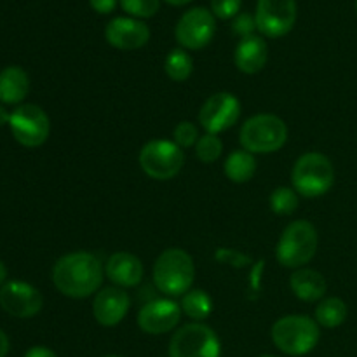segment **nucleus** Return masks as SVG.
<instances>
[{
	"instance_id": "obj_19",
	"label": "nucleus",
	"mask_w": 357,
	"mask_h": 357,
	"mask_svg": "<svg viewBox=\"0 0 357 357\" xmlns=\"http://www.w3.org/2000/svg\"><path fill=\"white\" fill-rule=\"evenodd\" d=\"M291 291L302 302H317L326 295V279L312 268H296L289 279Z\"/></svg>"
},
{
	"instance_id": "obj_34",
	"label": "nucleus",
	"mask_w": 357,
	"mask_h": 357,
	"mask_svg": "<svg viewBox=\"0 0 357 357\" xmlns=\"http://www.w3.org/2000/svg\"><path fill=\"white\" fill-rule=\"evenodd\" d=\"M9 121H10V114H7L6 108L0 105V128H2V126H6V124H9Z\"/></svg>"
},
{
	"instance_id": "obj_10",
	"label": "nucleus",
	"mask_w": 357,
	"mask_h": 357,
	"mask_svg": "<svg viewBox=\"0 0 357 357\" xmlns=\"http://www.w3.org/2000/svg\"><path fill=\"white\" fill-rule=\"evenodd\" d=\"M216 33V20L211 10L194 7L187 10L174 28V37L183 49L199 51L213 40Z\"/></svg>"
},
{
	"instance_id": "obj_15",
	"label": "nucleus",
	"mask_w": 357,
	"mask_h": 357,
	"mask_svg": "<svg viewBox=\"0 0 357 357\" xmlns=\"http://www.w3.org/2000/svg\"><path fill=\"white\" fill-rule=\"evenodd\" d=\"M105 38L121 51H135L150 40V28L136 17H114L105 26Z\"/></svg>"
},
{
	"instance_id": "obj_14",
	"label": "nucleus",
	"mask_w": 357,
	"mask_h": 357,
	"mask_svg": "<svg viewBox=\"0 0 357 357\" xmlns=\"http://www.w3.org/2000/svg\"><path fill=\"white\" fill-rule=\"evenodd\" d=\"M181 307L174 300L159 298L145 303L138 312V326L149 335H164L180 324Z\"/></svg>"
},
{
	"instance_id": "obj_16",
	"label": "nucleus",
	"mask_w": 357,
	"mask_h": 357,
	"mask_svg": "<svg viewBox=\"0 0 357 357\" xmlns=\"http://www.w3.org/2000/svg\"><path fill=\"white\" fill-rule=\"evenodd\" d=\"M131 298L117 286H108L96 293L93 302V316L101 326H117L129 312Z\"/></svg>"
},
{
	"instance_id": "obj_25",
	"label": "nucleus",
	"mask_w": 357,
	"mask_h": 357,
	"mask_svg": "<svg viewBox=\"0 0 357 357\" xmlns=\"http://www.w3.org/2000/svg\"><path fill=\"white\" fill-rule=\"evenodd\" d=\"M296 208H298V195H296L295 188L279 187L271 194V209L275 215H293Z\"/></svg>"
},
{
	"instance_id": "obj_11",
	"label": "nucleus",
	"mask_w": 357,
	"mask_h": 357,
	"mask_svg": "<svg viewBox=\"0 0 357 357\" xmlns=\"http://www.w3.org/2000/svg\"><path fill=\"white\" fill-rule=\"evenodd\" d=\"M255 20L265 37H284L295 26L296 0H258Z\"/></svg>"
},
{
	"instance_id": "obj_24",
	"label": "nucleus",
	"mask_w": 357,
	"mask_h": 357,
	"mask_svg": "<svg viewBox=\"0 0 357 357\" xmlns=\"http://www.w3.org/2000/svg\"><path fill=\"white\" fill-rule=\"evenodd\" d=\"M164 70L171 80L185 82V80L190 79L192 72H194V61L185 49L178 47L167 54L166 61H164Z\"/></svg>"
},
{
	"instance_id": "obj_33",
	"label": "nucleus",
	"mask_w": 357,
	"mask_h": 357,
	"mask_svg": "<svg viewBox=\"0 0 357 357\" xmlns=\"http://www.w3.org/2000/svg\"><path fill=\"white\" fill-rule=\"evenodd\" d=\"M7 352H9V338L0 330V357H6Z\"/></svg>"
},
{
	"instance_id": "obj_17",
	"label": "nucleus",
	"mask_w": 357,
	"mask_h": 357,
	"mask_svg": "<svg viewBox=\"0 0 357 357\" xmlns=\"http://www.w3.org/2000/svg\"><path fill=\"white\" fill-rule=\"evenodd\" d=\"M143 264L138 257L126 251H117L112 255L105 265V275L114 282L117 288H135L142 282Z\"/></svg>"
},
{
	"instance_id": "obj_6",
	"label": "nucleus",
	"mask_w": 357,
	"mask_h": 357,
	"mask_svg": "<svg viewBox=\"0 0 357 357\" xmlns=\"http://www.w3.org/2000/svg\"><path fill=\"white\" fill-rule=\"evenodd\" d=\"M288 139V126L274 114H258L248 119L239 132V142L250 153H272Z\"/></svg>"
},
{
	"instance_id": "obj_18",
	"label": "nucleus",
	"mask_w": 357,
	"mask_h": 357,
	"mask_svg": "<svg viewBox=\"0 0 357 357\" xmlns=\"http://www.w3.org/2000/svg\"><path fill=\"white\" fill-rule=\"evenodd\" d=\"M267 54L268 49L264 38L258 35H250V37L241 38V42L237 44L234 61L241 72L253 75V73L264 70L265 63H267Z\"/></svg>"
},
{
	"instance_id": "obj_27",
	"label": "nucleus",
	"mask_w": 357,
	"mask_h": 357,
	"mask_svg": "<svg viewBox=\"0 0 357 357\" xmlns=\"http://www.w3.org/2000/svg\"><path fill=\"white\" fill-rule=\"evenodd\" d=\"M121 7L136 20L155 16L160 7V0H121Z\"/></svg>"
},
{
	"instance_id": "obj_8",
	"label": "nucleus",
	"mask_w": 357,
	"mask_h": 357,
	"mask_svg": "<svg viewBox=\"0 0 357 357\" xmlns=\"http://www.w3.org/2000/svg\"><path fill=\"white\" fill-rule=\"evenodd\" d=\"M222 345L215 330L206 324L181 326L169 342V357H220Z\"/></svg>"
},
{
	"instance_id": "obj_2",
	"label": "nucleus",
	"mask_w": 357,
	"mask_h": 357,
	"mask_svg": "<svg viewBox=\"0 0 357 357\" xmlns=\"http://www.w3.org/2000/svg\"><path fill=\"white\" fill-rule=\"evenodd\" d=\"M194 279V260L180 248L162 251L153 265V284L166 296H183L192 289Z\"/></svg>"
},
{
	"instance_id": "obj_38",
	"label": "nucleus",
	"mask_w": 357,
	"mask_h": 357,
	"mask_svg": "<svg viewBox=\"0 0 357 357\" xmlns=\"http://www.w3.org/2000/svg\"><path fill=\"white\" fill-rule=\"evenodd\" d=\"M261 357H274V356H261Z\"/></svg>"
},
{
	"instance_id": "obj_13",
	"label": "nucleus",
	"mask_w": 357,
	"mask_h": 357,
	"mask_svg": "<svg viewBox=\"0 0 357 357\" xmlns=\"http://www.w3.org/2000/svg\"><path fill=\"white\" fill-rule=\"evenodd\" d=\"M0 305L7 314L20 319L37 316L44 300L40 291L23 281H9L0 288Z\"/></svg>"
},
{
	"instance_id": "obj_9",
	"label": "nucleus",
	"mask_w": 357,
	"mask_h": 357,
	"mask_svg": "<svg viewBox=\"0 0 357 357\" xmlns=\"http://www.w3.org/2000/svg\"><path fill=\"white\" fill-rule=\"evenodd\" d=\"M10 132L14 139L28 149H35L47 142L51 135V121L47 114L37 105H20L10 114Z\"/></svg>"
},
{
	"instance_id": "obj_36",
	"label": "nucleus",
	"mask_w": 357,
	"mask_h": 357,
	"mask_svg": "<svg viewBox=\"0 0 357 357\" xmlns=\"http://www.w3.org/2000/svg\"><path fill=\"white\" fill-rule=\"evenodd\" d=\"M166 2L171 3V6H187L192 0H166Z\"/></svg>"
},
{
	"instance_id": "obj_31",
	"label": "nucleus",
	"mask_w": 357,
	"mask_h": 357,
	"mask_svg": "<svg viewBox=\"0 0 357 357\" xmlns=\"http://www.w3.org/2000/svg\"><path fill=\"white\" fill-rule=\"evenodd\" d=\"M93 10L100 14H110L117 7V0H89Z\"/></svg>"
},
{
	"instance_id": "obj_5",
	"label": "nucleus",
	"mask_w": 357,
	"mask_h": 357,
	"mask_svg": "<svg viewBox=\"0 0 357 357\" xmlns=\"http://www.w3.org/2000/svg\"><path fill=\"white\" fill-rule=\"evenodd\" d=\"M319 324L307 316H284L272 326V342L288 356H305L314 351L319 342Z\"/></svg>"
},
{
	"instance_id": "obj_39",
	"label": "nucleus",
	"mask_w": 357,
	"mask_h": 357,
	"mask_svg": "<svg viewBox=\"0 0 357 357\" xmlns=\"http://www.w3.org/2000/svg\"><path fill=\"white\" fill-rule=\"evenodd\" d=\"M356 10H357V0H356Z\"/></svg>"
},
{
	"instance_id": "obj_30",
	"label": "nucleus",
	"mask_w": 357,
	"mask_h": 357,
	"mask_svg": "<svg viewBox=\"0 0 357 357\" xmlns=\"http://www.w3.org/2000/svg\"><path fill=\"white\" fill-rule=\"evenodd\" d=\"M255 30H258L255 16H251V14H248V13H243V14H237V16L234 17L232 31L236 35H239L241 38L255 35Z\"/></svg>"
},
{
	"instance_id": "obj_35",
	"label": "nucleus",
	"mask_w": 357,
	"mask_h": 357,
	"mask_svg": "<svg viewBox=\"0 0 357 357\" xmlns=\"http://www.w3.org/2000/svg\"><path fill=\"white\" fill-rule=\"evenodd\" d=\"M6 279H7V268H6V265H3V261L0 260V284H3V282H6Z\"/></svg>"
},
{
	"instance_id": "obj_26",
	"label": "nucleus",
	"mask_w": 357,
	"mask_h": 357,
	"mask_svg": "<svg viewBox=\"0 0 357 357\" xmlns=\"http://www.w3.org/2000/svg\"><path fill=\"white\" fill-rule=\"evenodd\" d=\"M223 152V143L218 138V135H209L206 132L204 136L199 138V142L195 143V155L201 162L204 164H213L220 159Z\"/></svg>"
},
{
	"instance_id": "obj_28",
	"label": "nucleus",
	"mask_w": 357,
	"mask_h": 357,
	"mask_svg": "<svg viewBox=\"0 0 357 357\" xmlns=\"http://www.w3.org/2000/svg\"><path fill=\"white\" fill-rule=\"evenodd\" d=\"M173 138H174V143H176L180 149H188V146H194L195 143L199 142L201 136H199L197 128H195L192 122L183 121L174 128Z\"/></svg>"
},
{
	"instance_id": "obj_7",
	"label": "nucleus",
	"mask_w": 357,
	"mask_h": 357,
	"mask_svg": "<svg viewBox=\"0 0 357 357\" xmlns=\"http://www.w3.org/2000/svg\"><path fill=\"white\" fill-rule=\"evenodd\" d=\"M138 160L146 176L166 181L180 173L185 164V153L174 142L152 139L139 150Z\"/></svg>"
},
{
	"instance_id": "obj_21",
	"label": "nucleus",
	"mask_w": 357,
	"mask_h": 357,
	"mask_svg": "<svg viewBox=\"0 0 357 357\" xmlns=\"http://www.w3.org/2000/svg\"><path fill=\"white\" fill-rule=\"evenodd\" d=\"M225 169L227 178L234 183H246L257 173V159L253 153L248 150H234L229 157L225 159Z\"/></svg>"
},
{
	"instance_id": "obj_4",
	"label": "nucleus",
	"mask_w": 357,
	"mask_h": 357,
	"mask_svg": "<svg viewBox=\"0 0 357 357\" xmlns=\"http://www.w3.org/2000/svg\"><path fill=\"white\" fill-rule=\"evenodd\" d=\"M291 183L303 197H321L335 183V167L324 153L307 152L298 157L291 171Z\"/></svg>"
},
{
	"instance_id": "obj_3",
	"label": "nucleus",
	"mask_w": 357,
	"mask_h": 357,
	"mask_svg": "<svg viewBox=\"0 0 357 357\" xmlns=\"http://www.w3.org/2000/svg\"><path fill=\"white\" fill-rule=\"evenodd\" d=\"M317 246L319 236L316 227L307 220H296L281 234L275 248V258L286 268H302L316 257Z\"/></svg>"
},
{
	"instance_id": "obj_1",
	"label": "nucleus",
	"mask_w": 357,
	"mask_h": 357,
	"mask_svg": "<svg viewBox=\"0 0 357 357\" xmlns=\"http://www.w3.org/2000/svg\"><path fill=\"white\" fill-rule=\"evenodd\" d=\"M105 268L93 253L75 251L59 258L52 268V282L61 295L87 298L100 289Z\"/></svg>"
},
{
	"instance_id": "obj_32",
	"label": "nucleus",
	"mask_w": 357,
	"mask_h": 357,
	"mask_svg": "<svg viewBox=\"0 0 357 357\" xmlns=\"http://www.w3.org/2000/svg\"><path fill=\"white\" fill-rule=\"evenodd\" d=\"M24 357H58V356H56L51 349L40 347V345H38V347H31L30 351L24 354Z\"/></svg>"
},
{
	"instance_id": "obj_37",
	"label": "nucleus",
	"mask_w": 357,
	"mask_h": 357,
	"mask_svg": "<svg viewBox=\"0 0 357 357\" xmlns=\"http://www.w3.org/2000/svg\"><path fill=\"white\" fill-rule=\"evenodd\" d=\"M107 357H122V356H107Z\"/></svg>"
},
{
	"instance_id": "obj_12",
	"label": "nucleus",
	"mask_w": 357,
	"mask_h": 357,
	"mask_svg": "<svg viewBox=\"0 0 357 357\" xmlns=\"http://www.w3.org/2000/svg\"><path fill=\"white\" fill-rule=\"evenodd\" d=\"M241 117V101L232 93H216L204 101L199 112V122L209 135H220L232 128Z\"/></svg>"
},
{
	"instance_id": "obj_23",
	"label": "nucleus",
	"mask_w": 357,
	"mask_h": 357,
	"mask_svg": "<svg viewBox=\"0 0 357 357\" xmlns=\"http://www.w3.org/2000/svg\"><path fill=\"white\" fill-rule=\"evenodd\" d=\"M180 307L181 312L187 314L190 319L202 321L211 314L213 302L208 293H204L202 289H190L181 296Z\"/></svg>"
},
{
	"instance_id": "obj_22",
	"label": "nucleus",
	"mask_w": 357,
	"mask_h": 357,
	"mask_svg": "<svg viewBox=\"0 0 357 357\" xmlns=\"http://www.w3.org/2000/svg\"><path fill=\"white\" fill-rule=\"evenodd\" d=\"M347 305L338 296L323 300L316 307V323L324 328H338L347 319Z\"/></svg>"
},
{
	"instance_id": "obj_29",
	"label": "nucleus",
	"mask_w": 357,
	"mask_h": 357,
	"mask_svg": "<svg viewBox=\"0 0 357 357\" xmlns=\"http://www.w3.org/2000/svg\"><path fill=\"white\" fill-rule=\"evenodd\" d=\"M243 0H211V13L218 20H232L239 14Z\"/></svg>"
},
{
	"instance_id": "obj_20",
	"label": "nucleus",
	"mask_w": 357,
	"mask_h": 357,
	"mask_svg": "<svg viewBox=\"0 0 357 357\" xmlns=\"http://www.w3.org/2000/svg\"><path fill=\"white\" fill-rule=\"evenodd\" d=\"M30 89L28 73L20 66H7L0 72V103L17 105Z\"/></svg>"
}]
</instances>
